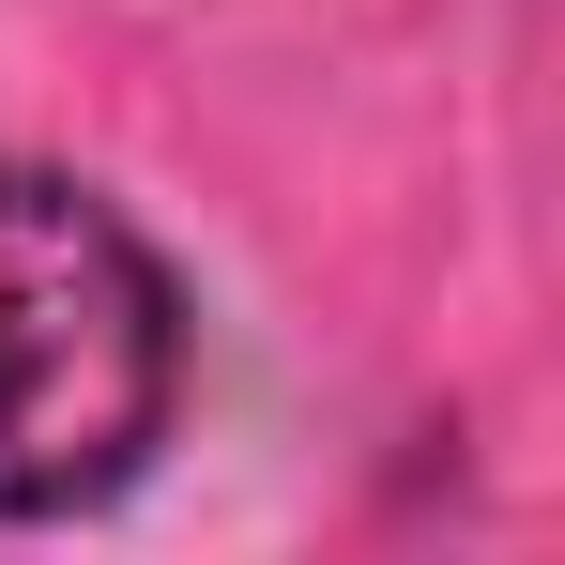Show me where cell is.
Segmentation results:
<instances>
[{"label":"cell","instance_id":"obj_1","mask_svg":"<svg viewBox=\"0 0 565 565\" xmlns=\"http://www.w3.org/2000/svg\"><path fill=\"white\" fill-rule=\"evenodd\" d=\"M169 367L184 321L153 245L93 184L0 169V520H62L122 489L138 444L169 428Z\"/></svg>","mask_w":565,"mask_h":565}]
</instances>
